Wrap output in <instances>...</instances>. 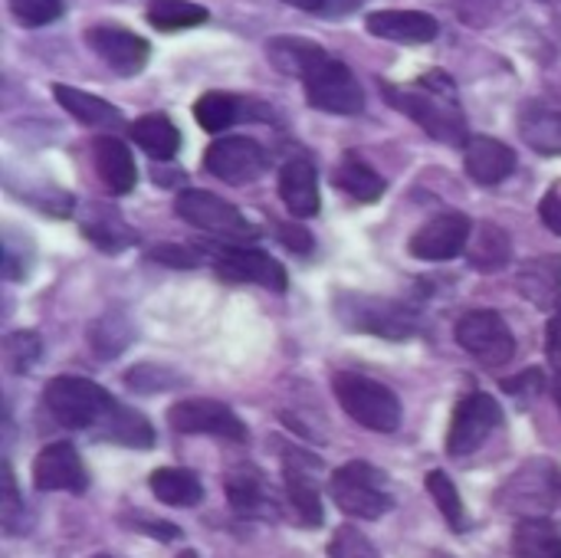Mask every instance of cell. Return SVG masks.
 Instances as JSON below:
<instances>
[{"instance_id":"1","label":"cell","mask_w":561,"mask_h":558,"mask_svg":"<svg viewBox=\"0 0 561 558\" xmlns=\"http://www.w3.org/2000/svg\"><path fill=\"white\" fill-rule=\"evenodd\" d=\"M385 99L411 115L427 135H434L437 141H447V145H467V122H463V112H460V102H457V89H454V79L440 69L414 79L411 86H391L385 82Z\"/></svg>"},{"instance_id":"2","label":"cell","mask_w":561,"mask_h":558,"mask_svg":"<svg viewBox=\"0 0 561 558\" xmlns=\"http://www.w3.org/2000/svg\"><path fill=\"white\" fill-rule=\"evenodd\" d=\"M332 391H335L342 411L355 424L378 431V434H394L401 428V401L388 385H381L368 375H358V372H339L332 382Z\"/></svg>"},{"instance_id":"3","label":"cell","mask_w":561,"mask_h":558,"mask_svg":"<svg viewBox=\"0 0 561 558\" xmlns=\"http://www.w3.org/2000/svg\"><path fill=\"white\" fill-rule=\"evenodd\" d=\"M332 309H335V319L352 332H365V335H378L391 342H401L417 332V319L398 299L368 296V293H339Z\"/></svg>"},{"instance_id":"4","label":"cell","mask_w":561,"mask_h":558,"mask_svg":"<svg viewBox=\"0 0 561 558\" xmlns=\"http://www.w3.org/2000/svg\"><path fill=\"white\" fill-rule=\"evenodd\" d=\"M46 411L53 414L56 424L72 428V431H85V428H102L108 421V414L115 411L112 395L89 382V378H76V375H59L46 385L43 391Z\"/></svg>"},{"instance_id":"5","label":"cell","mask_w":561,"mask_h":558,"mask_svg":"<svg viewBox=\"0 0 561 558\" xmlns=\"http://www.w3.org/2000/svg\"><path fill=\"white\" fill-rule=\"evenodd\" d=\"M329 493L332 503L355 520H381L385 513L394 510V497L388 490V480L381 470H375L371 464H345L332 474L329 480Z\"/></svg>"},{"instance_id":"6","label":"cell","mask_w":561,"mask_h":558,"mask_svg":"<svg viewBox=\"0 0 561 558\" xmlns=\"http://www.w3.org/2000/svg\"><path fill=\"white\" fill-rule=\"evenodd\" d=\"M302 86L309 95V105H316L319 112H332V115H358L365 109V92L355 79V72L329 56L325 49H319L312 56V62L302 72Z\"/></svg>"},{"instance_id":"7","label":"cell","mask_w":561,"mask_h":558,"mask_svg":"<svg viewBox=\"0 0 561 558\" xmlns=\"http://www.w3.org/2000/svg\"><path fill=\"white\" fill-rule=\"evenodd\" d=\"M457 345L486 368H503L516 355V339L510 322L496 309H473L457 319Z\"/></svg>"},{"instance_id":"8","label":"cell","mask_w":561,"mask_h":558,"mask_svg":"<svg viewBox=\"0 0 561 558\" xmlns=\"http://www.w3.org/2000/svg\"><path fill=\"white\" fill-rule=\"evenodd\" d=\"M174 210L191 227L207 230V234L224 237V240H250V237H256L253 224L230 201H224V197H217L210 191H181L178 201H174Z\"/></svg>"},{"instance_id":"9","label":"cell","mask_w":561,"mask_h":558,"mask_svg":"<svg viewBox=\"0 0 561 558\" xmlns=\"http://www.w3.org/2000/svg\"><path fill=\"white\" fill-rule=\"evenodd\" d=\"M503 424V408L496 398L473 391L467 398H460V405L454 408V421L447 431V454L450 457H470L473 451L483 447V441H490V434Z\"/></svg>"},{"instance_id":"10","label":"cell","mask_w":561,"mask_h":558,"mask_svg":"<svg viewBox=\"0 0 561 558\" xmlns=\"http://www.w3.org/2000/svg\"><path fill=\"white\" fill-rule=\"evenodd\" d=\"M168 421L178 434H210V437H224V441H247V428L243 421L214 398H184L178 405H171Z\"/></svg>"},{"instance_id":"11","label":"cell","mask_w":561,"mask_h":558,"mask_svg":"<svg viewBox=\"0 0 561 558\" xmlns=\"http://www.w3.org/2000/svg\"><path fill=\"white\" fill-rule=\"evenodd\" d=\"M319 477H322V464L312 454H299V451H286L283 457V483H286V500L293 506V513L299 516L302 526H322L325 513H322V493H319Z\"/></svg>"},{"instance_id":"12","label":"cell","mask_w":561,"mask_h":558,"mask_svg":"<svg viewBox=\"0 0 561 558\" xmlns=\"http://www.w3.org/2000/svg\"><path fill=\"white\" fill-rule=\"evenodd\" d=\"M266 151L243 135L217 138L204 155V168L224 184H250L266 171Z\"/></svg>"},{"instance_id":"13","label":"cell","mask_w":561,"mask_h":558,"mask_svg":"<svg viewBox=\"0 0 561 558\" xmlns=\"http://www.w3.org/2000/svg\"><path fill=\"white\" fill-rule=\"evenodd\" d=\"M470 243V217L460 210H444L431 217L408 243L411 257L427 260V263H444L460 253H467Z\"/></svg>"},{"instance_id":"14","label":"cell","mask_w":561,"mask_h":558,"mask_svg":"<svg viewBox=\"0 0 561 558\" xmlns=\"http://www.w3.org/2000/svg\"><path fill=\"white\" fill-rule=\"evenodd\" d=\"M214 253V270L230 283H253L273 293L286 289V270L263 250L253 247H207Z\"/></svg>"},{"instance_id":"15","label":"cell","mask_w":561,"mask_h":558,"mask_svg":"<svg viewBox=\"0 0 561 558\" xmlns=\"http://www.w3.org/2000/svg\"><path fill=\"white\" fill-rule=\"evenodd\" d=\"M33 487L39 493H85L89 474L79 451L66 441L43 447L39 457L33 460Z\"/></svg>"},{"instance_id":"16","label":"cell","mask_w":561,"mask_h":558,"mask_svg":"<svg viewBox=\"0 0 561 558\" xmlns=\"http://www.w3.org/2000/svg\"><path fill=\"white\" fill-rule=\"evenodd\" d=\"M85 43L118 76L141 72L148 56H151L148 43L125 26H92V30H85Z\"/></svg>"},{"instance_id":"17","label":"cell","mask_w":561,"mask_h":558,"mask_svg":"<svg viewBox=\"0 0 561 558\" xmlns=\"http://www.w3.org/2000/svg\"><path fill=\"white\" fill-rule=\"evenodd\" d=\"M463 164H467V174L477 184L493 187V184H503L516 171V151L500 138L470 135L467 145H463Z\"/></svg>"},{"instance_id":"18","label":"cell","mask_w":561,"mask_h":558,"mask_svg":"<svg viewBox=\"0 0 561 558\" xmlns=\"http://www.w3.org/2000/svg\"><path fill=\"white\" fill-rule=\"evenodd\" d=\"M365 26L378 39L408 43V46L431 43L440 33L437 20L424 10H375V13H368Z\"/></svg>"},{"instance_id":"19","label":"cell","mask_w":561,"mask_h":558,"mask_svg":"<svg viewBox=\"0 0 561 558\" xmlns=\"http://www.w3.org/2000/svg\"><path fill=\"white\" fill-rule=\"evenodd\" d=\"M279 197L299 220L319 214V174L309 158H289L279 168Z\"/></svg>"},{"instance_id":"20","label":"cell","mask_w":561,"mask_h":558,"mask_svg":"<svg viewBox=\"0 0 561 558\" xmlns=\"http://www.w3.org/2000/svg\"><path fill=\"white\" fill-rule=\"evenodd\" d=\"M92 164L99 181L112 191V194H128L138 184V168L135 158L128 151V145L122 138L102 135L92 141Z\"/></svg>"},{"instance_id":"21","label":"cell","mask_w":561,"mask_h":558,"mask_svg":"<svg viewBox=\"0 0 561 558\" xmlns=\"http://www.w3.org/2000/svg\"><path fill=\"white\" fill-rule=\"evenodd\" d=\"M227 500H230V510L243 520H276V503L266 490V480L243 467V470H233L227 477Z\"/></svg>"},{"instance_id":"22","label":"cell","mask_w":561,"mask_h":558,"mask_svg":"<svg viewBox=\"0 0 561 558\" xmlns=\"http://www.w3.org/2000/svg\"><path fill=\"white\" fill-rule=\"evenodd\" d=\"M53 95H56V102H59L76 122H82V125H89V128H118V125H122V112H118L112 102H105V99H99V95H92V92H82V89H76V86L56 82V86H53Z\"/></svg>"},{"instance_id":"23","label":"cell","mask_w":561,"mask_h":558,"mask_svg":"<svg viewBox=\"0 0 561 558\" xmlns=\"http://www.w3.org/2000/svg\"><path fill=\"white\" fill-rule=\"evenodd\" d=\"M131 141L154 161H171L181 148V132L174 128V122L161 112L141 115L131 122Z\"/></svg>"},{"instance_id":"24","label":"cell","mask_w":561,"mask_h":558,"mask_svg":"<svg viewBox=\"0 0 561 558\" xmlns=\"http://www.w3.org/2000/svg\"><path fill=\"white\" fill-rule=\"evenodd\" d=\"M148 487L154 493L158 503H168V506H197L204 500V487H201V477L184 470V467H161L148 477Z\"/></svg>"},{"instance_id":"25","label":"cell","mask_w":561,"mask_h":558,"mask_svg":"<svg viewBox=\"0 0 561 558\" xmlns=\"http://www.w3.org/2000/svg\"><path fill=\"white\" fill-rule=\"evenodd\" d=\"M519 135L539 155H561V109L526 105L519 115Z\"/></svg>"},{"instance_id":"26","label":"cell","mask_w":561,"mask_h":558,"mask_svg":"<svg viewBox=\"0 0 561 558\" xmlns=\"http://www.w3.org/2000/svg\"><path fill=\"white\" fill-rule=\"evenodd\" d=\"M510 257H513V240H510V234H506L503 227H496V224L477 227V234H473L470 243H467V260H470V266L480 270V273H496V270H503V266L510 263Z\"/></svg>"},{"instance_id":"27","label":"cell","mask_w":561,"mask_h":558,"mask_svg":"<svg viewBox=\"0 0 561 558\" xmlns=\"http://www.w3.org/2000/svg\"><path fill=\"white\" fill-rule=\"evenodd\" d=\"M332 181H335L339 191H345L348 197H355L362 204H371V201H378L385 194V178L371 164H365L362 158H355V155H345L339 161Z\"/></svg>"},{"instance_id":"28","label":"cell","mask_w":561,"mask_h":558,"mask_svg":"<svg viewBox=\"0 0 561 558\" xmlns=\"http://www.w3.org/2000/svg\"><path fill=\"white\" fill-rule=\"evenodd\" d=\"M513 556L516 558H561V533L556 523L529 516L513 533Z\"/></svg>"},{"instance_id":"29","label":"cell","mask_w":561,"mask_h":558,"mask_svg":"<svg viewBox=\"0 0 561 558\" xmlns=\"http://www.w3.org/2000/svg\"><path fill=\"white\" fill-rule=\"evenodd\" d=\"M131 339H135V326H131V319L128 316H122V312H105V316H99L92 326H89V349L99 355V358H115V355H122L128 345H131Z\"/></svg>"},{"instance_id":"30","label":"cell","mask_w":561,"mask_h":558,"mask_svg":"<svg viewBox=\"0 0 561 558\" xmlns=\"http://www.w3.org/2000/svg\"><path fill=\"white\" fill-rule=\"evenodd\" d=\"M102 437L112 444H122V447H151L154 444V431H151L148 418L125 405H115V411L102 424Z\"/></svg>"},{"instance_id":"31","label":"cell","mask_w":561,"mask_h":558,"mask_svg":"<svg viewBox=\"0 0 561 558\" xmlns=\"http://www.w3.org/2000/svg\"><path fill=\"white\" fill-rule=\"evenodd\" d=\"M207 7L191 3V0H151L148 3V23L161 33H174V30H191L207 23Z\"/></svg>"},{"instance_id":"32","label":"cell","mask_w":561,"mask_h":558,"mask_svg":"<svg viewBox=\"0 0 561 558\" xmlns=\"http://www.w3.org/2000/svg\"><path fill=\"white\" fill-rule=\"evenodd\" d=\"M319 49H322L319 43H312V39H299V36H273V39L266 43V56H270V62H273L279 72H286V76H299V79H302L306 66L312 62V56H316Z\"/></svg>"},{"instance_id":"33","label":"cell","mask_w":561,"mask_h":558,"mask_svg":"<svg viewBox=\"0 0 561 558\" xmlns=\"http://www.w3.org/2000/svg\"><path fill=\"white\" fill-rule=\"evenodd\" d=\"M561 260H533L519 273V289L539 306H549L559 296Z\"/></svg>"},{"instance_id":"34","label":"cell","mask_w":561,"mask_h":558,"mask_svg":"<svg viewBox=\"0 0 561 558\" xmlns=\"http://www.w3.org/2000/svg\"><path fill=\"white\" fill-rule=\"evenodd\" d=\"M194 118L201 122L204 132L217 135V132L230 128L240 118V99L230 95V92H204L194 102Z\"/></svg>"},{"instance_id":"35","label":"cell","mask_w":561,"mask_h":558,"mask_svg":"<svg viewBox=\"0 0 561 558\" xmlns=\"http://www.w3.org/2000/svg\"><path fill=\"white\" fill-rule=\"evenodd\" d=\"M424 487H427L431 500L437 503V510L444 513V520L450 523V529H454V533H463V529H467V510H463L460 490H457V483L450 480V474L431 470V474L424 477Z\"/></svg>"},{"instance_id":"36","label":"cell","mask_w":561,"mask_h":558,"mask_svg":"<svg viewBox=\"0 0 561 558\" xmlns=\"http://www.w3.org/2000/svg\"><path fill=\"white\" fill-rule=\"evenodd\" d=\"M82 230H85V237H89L99 250H105V253H118V250H125V247L135 243V230L125 227L112 210L95 214Z\"/></svg>"},{"instance_id":"37","label":"cell","mask_w":561,"mask_h":558,"mask_svg":"<svg viewBox=\"0 0 561 558\" xmlns=\"http://www.w3.org/2000/svg\"><path fill=\"white\" fill-rule=\"evenodd\" d=\"M7 358L16 375H26L43 358V342L36 332H13L7 335Z\"/></svg>"},{"instance_id":"38","label":"cell","mask_w":561,"mask_h":558,"mask_svg":"<svg viewBox=\"0 0 561 558\" xmlns=\"http://www.w3.org/2000/svg\"><path fill=\"white\" fill-rule=\"evenodd\" d=\"M20 26H46L62 16V0H7Z\"/></svg>"},{"instance_id":"39","label":"cell","mask_w":561,"mask_h":558,"mask_svg":"<svg viewBox=\"0 0 561 558\" xmlns=\"http://www.w3.org/2000/svg\"><path fill=\"white\" fill-rule=\"evenodd\" d=\"M329 558H381L378 549L371 546V539L365 533H358L355 526H339L332 543H329Z\"/></svg>"},{"instance_id":"40","label":"cell","mask_w":561,"mask_h":558,"mask_svg":"<svg viewBox=\"0 0 561 558\" xmlns=\"http://www.w3.org/2000/svg\"><path fill=\"white\" fill-rule=\"evenodd\" d=\"M128 388L135 391H161L168 385H174V375L168 368H158V365H135L128 375H125Z\"/></svg>"},{"instance_id":"41","label":"cell","mask_w":561,"mask_h":558,"mask_svg":"<svg viewBox=\"0 0 561 558\" xmlns=\"http://www.w3.org/2000/svg\"><path fill=\"white\" fill-rule=\"evenodd\" d=\"M148 257H151V260H158V263H164V266H178V270H191V266H197V263H201V253H197L194 247H181V243L154 247Z\"/></svg>"},{"instance_id":"42","label":"cell","mask_w":561,"mask_h":558,"mask_svg":"<svg viewBox=\"0 0 561 558\" xmlns=\"http://www.w3.org/2000/svg\"><path fill=\"white\" fill-rule=\"evenodd\" d=\"M542 388H546V375H542L539 368H529V372H523L519 378H506V382H503V391L519 395V398H536Z\"/></svg>"},{"instance_id":"43","label":"cell","mask_w":561,"mask_h":558,"mask_svg":"<svg viewBox=\"0 0 561 558\" xmlns=\"http://www.w3.org/2000/svg\"><path fill=\"white\" fill-rule=\"evenodd\" d=\"M16 513H20V497H16V487H13L10 464L3 460V526H7V533H20L16 529Z\"/></svg>"},{"instance_id":"44","label":"cell","mask_w":561,"mask_h":558,"mask_svg":"<svg viewBox=\"0 0 561 558\" xmlns=\"http://www.w3.org/2000/svg\"><path fill=\"white\" fill-rule=\"evenodd\" d=\"M279 237L293 253H309L312 250V234L302 230L299 224H279Z\"/></svg>"},{"instance_id":"45","label":"cell","mask_w":561,"mask_h":558,"mask_svg":"<svg viewBox=\"0 0 561 558\" xmlns=\"http://www.w3.org/2000/svg\"><path fill=\"white\" fill-rule=\"evenodd\" d=\"M539 217H542V224L552 230V234H559L561 237V197L556 191H549L546 197H542V204H539Z\"/></svg>"},{"instance_id":"46","label":"cell","mask_w":561,"mask_h":558,"mask_svg":"<svg viewBox=\"0 0 561 558\" xmlns=\"http://www.w3.org/2000/svg\"><path fill=\"white\" fill-rule=\"evenodd\" d=\"M549 362H552V368L559 372L561 378V306L559 312L552 316V322H549Z\"/></svg>"},{"instance_id":"47","label":"cell","mask_w":561,"mask_h":558,"mask_svg":"<svg viewBox=\"0 0 561 558\" xmlns=\"http://www.w3.org/2000/svg\"><path fill=\"white\" fill-rule=\"evenodd\" d=\"M286 3H293V7H299V10H322L329 0H286Z\"/></svg>"},{"instance_id":"48","label":"cell","mask_w":561,"mask_h":558,"mask_svg":"<svg viewBox=\"0 0 561 558\" xmlns=\"http://www.w3.org/2000/svg\"><path fill=\"white\" fill-rule=\"evenodd\" d=\"M556 401H559V408H561V378L556 382Z\"/></svg>"},{"instance_id":"49","label":"cell","mask_w":561,"mask_h":558,"mask_svg":"<svg viewBox=\"0 0 561 558\" xmlns=\"http://www.w3.org/2000/svg\"><path fill=\"white\" fill-rule=\"evenodd\" d=\"M178 558H197V553H181Z\"/></svg>"},{"instance_id":"50","label":"cell","mask_w":561,"mask_h":558,"mask_svg":"<svg viewBox=\"0 0 561 558\" xmlns=\"http://www.w3.org/2000/svg\"><path fill=\"white\" fill-rule=\"evenodd\" d=\"M92 558H112V556H105V553H102V556H92Z\"/></svg>"}]
</instances>
